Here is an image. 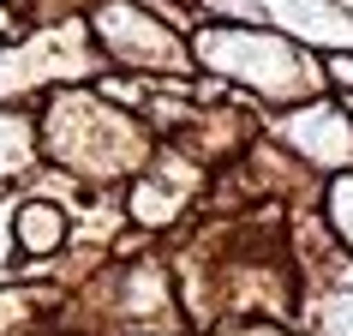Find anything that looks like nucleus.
<instances>
[{
    "label": "nucleus",
    "instance_id": "1",
    "mask_svg": "<svg viewBox=\"0 0 353 336\" xmlns=\"http://www.w3.org/2000/svg\"><path fill=\"white\" fill-rule=\"evenodd\" d=\"M19 234H24V246H48L60 234V223H54V210H24V223H19Z\"/></svg>",
    "mask_w": 353,
    "mask_h": 336
}]
</instances>
